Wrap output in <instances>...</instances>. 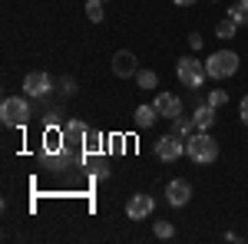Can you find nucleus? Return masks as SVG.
Returning <instances> with one entry per match:
<instances>
[{"label":"nucleus","instance_id":"423d86ee","mask_svg":"<svg viewBox=\"0 0 248 244\" xmlns=\"http://www.w3.org/2000/svg\"><path fill=\"white\" fill-rule=\"evenodd\" d=\"M23 93L33 96V99H43V96L53 93V79L43 73V70H33V73L23 76Z\"/></svg>","mask_w":248,"mask_h":244},{"label":"nucleus","instance_id":"0eeeda50","mask_svg":"<svg viewBox=\"0 0 248 244\" xmlns=\"http://www.w3.org/2000/svg\"><path fill=\"white\" fill-rule=\"evenodd\" d=\"M153 211H155V201H153V195H133L129 201H126V218L129 221H146V218H153Z\"/></svg>","mask_w":248,"mask_h":244},{"label":"nucleus","instance_id":"aec40b11","mask_svg":"<svg viewBox=\"0 0 248 244\" xmlns=\"http://www.w3.org/2000/svg\"><path fill=\"white\" fill-rule=\"evenodd\" d=\"M86 17L93 20V23L103 20V0H86Z\"/></svg>","mask_w":248,"mask_h":244},{"label":"nucleus","instance_id":"2eb2a0df","mask_svg":"<svg viewBox=\"0 0 248 244\" xmlns=\"http://www.w3.org/2000/svg\"><path fill=\"white\" fill-rule=\"evenodd\" d=\"M229 17L238 23V27H248V0H235L229 7Z\"/></svg>","mask_w":248,"mask_h":244},{"label":"nucleus","instance_id":"ddd939ff","mask_svg":"<svg viewBox=\"0 0 248 244\" xmlns=\"http://www.w3.org/2000/svg\"><path fill=\"white\" fill-rule=\"evenodd\" d=\"M155 119H159L155 106H139V109H136V126H139V129H153Z\"/></svg>","mask_w":248,"mask_h":244},{"label":"nucleus","instance_id":"393cba45","mask_svg":"<svg viewBox=\"0 0 248 244\" xmlns=\"http://www.w3.org/2000/svg\"><path fill=\"white\" fill-rule=\"evenodd\" d=\"M172 3H179V7H192L195 0H172Z\"/></svg>","mask_w":248,"mask_h":244},{"label":"nucleus","instance_id":"f3484780","mask_svg":"<svg viewBox=\"0 0 248 244\" xmlns=\"http://www.w3.org/2000/svg\"><path fill=\"white\" fill-rule=\"evenodd\" d=\"M136 83H139V89H155V86H159V76H155L153 70H139V73H136Z\"/></svg>","mask_w":248,"mask_h":244},{"label":"nucleus","instance_id":"6e6552de","mask_svg":"<svg viewBox=\"0 0 248 244\" xmlns=\"http://www.w3.org/2000/svg\"><path fill=\"white\" fill-rule=\"evenodd\" d=\"M166 201H169L172 208H182L192 201V185L186 182V178H172L169 185H166Z\"/></svg>","mask_w":248,"mask_h":244},{"label":"nucleus","instance_id":"5701e85b","mask_svg":"<svg viewBox=\"0 0 248 244\" xmlns=\"http://www.w3.org/2000/svg\"><path fill=\"white\" fill-rule=\"evenodd\" d=\"M93 175H96V178H109V169H106V162H99V165L93 169Z\"/></svg>","mask_w":248,"mask_h":244},{"label":"nucleus","instance_id":"1a4fd4ad","mask_svg":"<svg viewBox=\"0 0 248 244\" xmlns=\"http://www.w3.org/2000/svg\"><path fill=\"white\" fill-rule=\"evenodd\" d=\"M155 113L162 115V119H175V115H182V99H179V96H172V93H159L155 96Z\"/></svg>","mask_w":248,"mask_h":244},{"label":"nucleus","instance_id":"dca6fc26","mask_svg":"<svg viewBox=\"0 0 248 244\" xmlns=\"http://www.w3.org/2000/svg\"><path fill=\"white\" fill-rule=\"evenodd\" d=\"M235 33H238V23H235L232 17L218 20V27H215V37H218V40H232Z\"/></svg>","mask_w":248,"mask_h":244},{"label":"nucleus","instance_id":"f8f14e48","mask_svg":"<svg viewBox=\"0 0 248 244\" xmlns=\"http://www.w3.org/2000/svg\"><path fill=\"white\" fill-rule=\"evenodd\" d=\"M192 122H195V132H209L212 126H215V109H212L209 102L195 106V113H192Z\"/></svg>","mask_w":248,"mask_h":244},{"label":"nucleus","instance_id":"a878e982","mask_svg":"<svg viewBox=\"0 0 248 244\" xmlns=\"http://www.w3.org/2000/svg\"><path fill=\"white\" fill-rule=\"evenodd\" d=\"M103 3H106V0H103Z\"/></svg>","mask_w":248,"mask_h":244},{"label":"nucleus","instance_id":"9d476101","mask_svg":"<svg viewBox=\"0 0 248 244\" xmlns=\"http://www.w3.org/2000/svg\"><path fill=\"white\" fill-rule=\"evenodd\" d=\"M86 139H90V126H86V122L73 119V122H66V126H63V142H66L70 149L86 145Z\"/></svg>","mask_w":248,"mask_h":244},{"label":"nucleus","instance_id":"7ed1b4c3","mask_svg":"<svg viewBox=\"0 0 248 244\" xmlns=\"http://www.w3.org/2000/svg\"><path fill=\"white\" fill-rule=\"evenodd\" d=\"M238 63L242 59L235 50H215L205 59V73H209V79H229V76L238 73Z\"/></svg>","mask_w":248,"mask_h":244},{"label":"nucleus","instance_id":"412c9836","mask_svg":"<svg viewBox=\"0 0 248 244\" xmlns=\"http://www.w3.org/2000/svg\"><path fill=\"white\" fill-rule=\"evenodd\" d=\"M238 115H242V122L248 126V93L242 96V102H238Z\"/></svg>","mask_w":248,"mask_h":244},{"label":"nucleus","instance_id":"f257e3e1","mask_svg":"<svg viewBox=\"0 0 248 244\" xmlns=\"http://www.w3.org/2000/svg\"><path fill=\"white\" fill-rule=\"evenodd\" d=\"M186 155L195 165H212L218 158V142L212 139L209 132H192L189 139H186Z\"/></svg>","mask_w":248,"mask_h":244},{"label":"nucleus","instance_id":"9b49d317","mask_svg":"<svg viewBox=\"0 0 248 244\" xmlns=\"http://www.w3.org/2000/svg\"><path fill=\"white\" fill-rule=\"evenodd\" d=\"M113 73L119 76V79H129V76L139 73V66H136V53H129V50H119L113 57Z\"/></svg>","mask_w":248,"mask_h":244},{"label":"nucleus","instance_id":"f03ea898","mask_svg":"<svg viewBox=\"0 0 248 244\" xmlns=\"http://www.w3.org/2000/svg\"><path fill=\"white\" fill-rule=\"evenodd\" d=\"M30 115H33V109H30V102H27L23 96H7L3 106H0V122H3L7 129H20V126H27Z\"/></svg>","mask_w":248,"mask_h":244},{"label":"nucleus","instance_id":"6ab92c4d","mask_svg":"<svg viewBox=\"0 0 248 244\" xmlns=\"http://www.w3.org/2000/svg\"><path fill=\"white\" fill-rule=\"evenodd\" d=\"M153 234L159 238V241H169L172 234H175V228H172L169 221H153Z\"/></svg>","mask_w":248,"mask_h":244},{"label":"nucleus","instance_id":"4468645a","mask_svg":"<svg viewBox=\"0 0 248 244\" xmlns=\"http://www.w3.org/2000/svg\"><path fill=\"white\" fill-rule=\"evenodd\" d=\"M192 132H195V122H192V115L186 119V115H175L172 119V135H179V139H189Z\"/></svg>","mask_w":248,"mask_h":244},{"label":"nucleus","instance_id":"20e7f679","mask_svg":"<svg viewBox=\"0 0 248 244\" xmlns=\"http://www.w3.org/2000/svg\"><path fill=\"white\" fill-rule=\"evenodd\" d=\"M175 76H179V83H182L186 89H199L209 73H205V63H199L195 57H182L179 66H175Z\"/></svg>","mask_w":248,"mask_h":244},{"label":"nucleus","instance_id":"a211bd4d","mask_svg":"<svg viewBox=\"0 0 248 244\" xmlns=\"http://www.w3.org/2000/svg\"><path fill=\"white\" fill-rule=\"evenodd\" d=\"M205 102H209L212 109H222V106L229 102V93H225V89H209V96H205Z\"/></svg>","mask_w":248,"mask_h":244},{"label":"nucleus","instance_id":"b1692460","mask_svg":"<svg viewBox=\"0 0 248 244\" xmlns=\"http://www.w3.org/2000/svg\"><path fill=\"white\" fill-rule=\"evenodd\" d=\"M189 46L192 50H202V33H189Z\"/></svg>","mask_w":248,"mask_h":244},{"label":"nucleus","instance_id":"39448f33","mask_svg":"<svg viewBox=\"0 0 248 244\" xmlns=\"http://www.w3.org/2000/svg\"><path fill=\"white\" fill-rule=\"evenodd\" d=\"M186 155V139H179V135H162L159 142H155V158L159 162H179Z\"/></svg>","mask_w":248,"mask_h":244},{"label":"nucleus","instance_id":"4be33fe9","mask_svg":"<svg viewBox=\"0 0 248 244\" xmlns=\"http://www.w3.org/2000/svg\"><path fill=\"white\" fill-rule=\"evenodd\" d=\"M60 93H63V96H73V93H77V83H73V79L66 76V79H63V89H60Z\"/></svg>","mask_w":248,"mask_h":244}]
</instances>
